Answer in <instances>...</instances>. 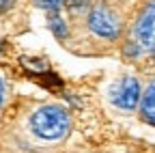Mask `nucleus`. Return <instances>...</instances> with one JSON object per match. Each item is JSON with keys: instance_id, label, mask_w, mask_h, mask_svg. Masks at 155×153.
Listing matches in <instances>:
<instances>
[{"instance_id": "obj_1", "label": "nucleus", "mask_w": 155, "mask_h": 153, "mask_svg": "<svg viewBox=\"0 0 155 153\" xmlns=\"http://www.w3.org/2000/svg\"><path fill=\"white\" fill-rule=\"evenodd\" d=\"M69 125H71L69 114L61 106H43V108H39L32 114V119H30L32 131L37 134L39 138H43V140H58V138H63L65 134L69 131Z\"/></svg>"}, {"instance_id": "obj_2", "label": "nucleus", "mask_w": 155, "mask_h": 153, "mask_svg": "<svg viewBox=\"0 0 155 153\" xmlns=\"http://www.w3.org/2000/svg\"><path fill=\"white\" fill-rule=\"evenodd\" d=\"M88 28L93 35L101 37V39H116L121 32V22L116 13L106 5H95L88 11Z\"/></svg>"}, {"instance_id": "obj_3", "label": "nucleus", "mask_w": 155, "mask_h": 153, "mask_svg": "<svg viewBox=\"0 0 155 153\" xmlns=\"http://www.w3.org/2000/svg\"><path fill=\"white\" fill-rule=\"evenodd\" d=\"M110 101L121 108V110H134L142 101V88L140 82L131 78V75H123L121 80H116L110 88Z\"/></svg>"}, {"instance_id": "obj_4", "label": "nucleus", "mask_w": 155, "mask_h": 153, "mask_svg": "<svg viewBox=\"0 0 155 153\" xmlns=\"http://www.w3.org/2000/svg\"><path fill=\"white\" fill-rule=\"evenodd\" d=\"M134 43L138 50L155 48V0H147L134 26Z\"/></svg>"}, {"instance_id": "obj_5", "label": "nucleus", "mask_w": 155, "mask_h": 153, "mask_svg": "<svg viewBox=\"0 0 155 153\" xmlns=\"http://www.w3.org/2000/svg\"><path fill=\"white\" fill-rule=\"evenodd\" d=\"M140 114L142 119L151 125H155V80L149 82V86L142 93V101H140Z\"/></svg>"}, {"instance_id": "obj_6", "label": "nucleus", "mask_w": 155, "mask_h": 153, "mask_svg": "<svg viewBox=\"0 0 155 153\" xmlns=\"http://www.w3.org/2000/svg\"><path fill=\"white\" fill-rule=\"evenodd\" d=\"M50 28L54 30V35L58 37V39H63V37L67 35V26H65V22L58 17V13H50Z\"/></svg>"}, {"instance_id": "obj_7", "label": "nucleus", "mask_w": 155, "mask_h": 153, "mask_svg": "<svg viewBox=\"0 0 155 153\" xmlns=\"http://www.w3.org/2000/svg\"><path fill=\"white\" fill-rule=\"evenodd\" d=\"M32 2L39 7V9H45L48 13H58L63 9V2L65 0H32Z\"/></svg>"}, {"instance_id": "obj_8", "label": "nucleus", "mask_w": 155, "mask_h": 153, "mask_svg": "<svg viewBox=\"0 0 155 153\" xmlns=\"http://www.w3.org/2000/svg\"><path fill=\"white\" fill-rule=\"evenodd\" d=\"M2 104H5V84L0 80V108H2Z\"/></svg>"}, {"instance_id": "obj_9", "label": "nucleus", "mask_w": 155, "mask_h": 153, "mask_svg": "<svg viewBox=\"0 0 155 153\" xmlns=\"http://www.w3.org/2000/svg\"><path fill=\"white\" fill-rule=\"evenodd\" d=\"M7 5H9V0H0V11L7 9Z\"/></svg>"}, {"instance_id": "obj_10", "label": "nucleus", "mask_w": 155, "mask_h": 153, "mask_svg": "<svg viewBox=\"0 0 155 153\" xmlns=\"http://www.w3.org/2000/svg\"><path fill=\"white\" fill-rule=\"evenodd\" d=\"M153 58H155V48H153Z\"/></svg>"}]
</instances>
